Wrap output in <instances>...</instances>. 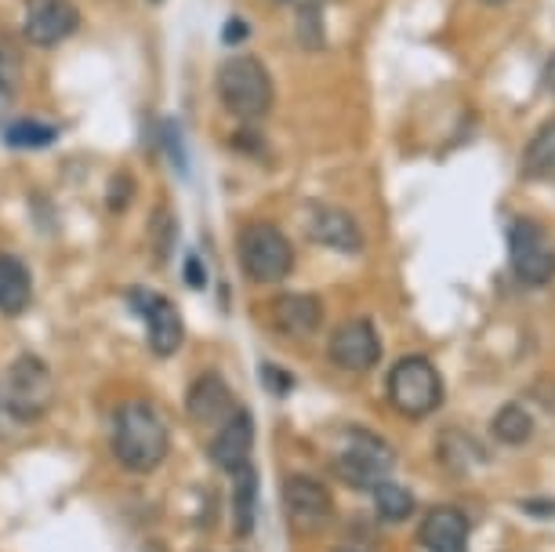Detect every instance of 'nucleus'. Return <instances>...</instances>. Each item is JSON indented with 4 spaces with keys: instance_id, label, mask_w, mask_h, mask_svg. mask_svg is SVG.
<instances>
[{
    "instance_id": "f257e3e1",
    "label": "nucleus",
    "mask_w": 555,
    "mask_h": 552,
    "mask_svg": "<svg viewBox=\"0 0 555 552\" xmlns=\"http://www.w3.org/2000/svg\"><path fill=\"white\" fill-rule=\"evenodd\" d=\"M113 454L131 473H153L167 458V425L150 400L120 403L113 419Z\"/></svg>"
},
{
    "instance_id": "f03ea898",
    "label": "nucleus",
    "mask_w": 555,
    "mask_h": 552,
    "mask_svg": "<svg viewBox=\"0 0 555 552\" xmlns=\"http://www.w3.org/2000/svg\"><path fill=\"white\" fill-rule=\"evenodd\" d=\"M218 99L236 120H261L272 110V77L255 55H233L218 69Z\"/></svg>"
},
{
    "instance_id": "7ed1b4c3",
    "label": "nucleus",
    "mask_w": 555,
    "mask_h": 552,
    "mask_svg": "<svg viewBox=\"0 0 555 552\" xmlns=\"http://www.w3.org/2000/svg\"><path fill=\"white\" fill-rule=\"evenodd\" d=\"M240 266L255 284H280L295 269V247L287 233L272 222H250L240 229Z\"/></svg>"
},
{
    "instance_id": "20e7f679",
    "label": "nucleus",
    "mask_w": 555,
    "mask_h": 552,
    "mask_svg": "<svg viewBox=\"0 0 555 552\" xmlns=\"http://www.w3.org/2000/svg\"><path fill=\"white\" fill-rule=\"evenodd\" d=\"M331 465L338 473V480H345L349 487H363V491H374L378 484L389 480L396 454L378 433L349 429L341 436V447L331 458Z\"/></svg>"
},
{
    "instance_id": "39448f33",
    "label": "nucleus",
    "mask_w": 555,
    "mask_h": 552,
    "mask_svg": "<svg viewBox=\"0 0 555 552\" xmlns=\"http://www.w3.org/2000/svg\"><path fill=\"white\" fill-rule=\"evenodd\" d=\"M389 400L406 419H425L443 403V378L425 357H406L389 374Z\"/></svg>"
},
{
    "instance_id": "423d86ee",
    "label": "nucleus",
    "mask_w": 555,
    "mask_h": 552,
    "mask_svg": "<svg viewBox=\"0 0 555 552\" xmlns=\"http://www.w3.org/2000/svg\"><path fill=\"white\" fill-rule=\"evenodd\" d=\"M508 255H512V269L522 284L530 287H544L555 280V244L548 236V229L533 218H516L508 229Z\"/></svg>"
},
{
    "instance_id": "0eeeda50",
    "label": "nucleus",
    "mask_w": 555,
    "mask_h": 552,
    "mask_svg": "<svg viewBox=\"0 0 555 552\" xmlns=\"http://www.w3.org/2000/svg\"><path fill=\"white\" fill-rule=\"evenodd\" d=\"M4 400L15 419L34 422L51 403V371L44 368V360H37V357L15 360L4 378Z\"/></svg>"
},
{
    "instance_id": "6e6552de",
    "label": "nucleus",
    "mask_w": 555,
    "mask_h": 552,
    "mask_svg": "<svg viewBox=\"0 0 555 552\" xmlns=\"http://www.w3.org/2000/svg\"><path fill=\"white\" fill-rule=\"evenodd\" d=\"M128 301H131V309L145 320L150 349L156 352V357H175V352L182 349V335H185L175 301L156 295V291H145V287H134L128 295Z\"/></svg>"
},
{
    "instance_id": "1a4fd4ad",
    "label": "nucleus",
    "mask_w": 555,
    "mask_h": 552,
    "mask_svg": "<svg viewBox=\"0 0 555 552\" xmlns=\"http://www.w3.org/2000/svg\"><path fill=\"white\" fill-rule=\"evenodd\" d=\"M331 363L341 371H371L382 360V338L371 320H349L331 335Z\"/></svg>"
},
{
    "instance_id": "9d476101",
    "label": "nucleus",
    "mask_w": 555,
    "mask_h": 552,
    "mask_svg": "<svg viewBox=\"0 0 555 552\" xmlns=\"http://www.w3.org/2000/svg\"><path fill=\"white\" fill-rule=\"evenodd\" d=\"M306 233L317 244L334 247V252H345V255L363 252V233H360L356 218L345 211V207L320 204V201L306 204Z\"/></svg>"
},
{
    "instance_id": "9b49d317",
    "label": "nucleus",
    "mask_w": 555,
    "mask_h": 552,
    "mask_svg": "<svg viewBox=\"0 0 555 552\" xmlns=\"http://www.w3.org/2000/svg\"><path fill=\"white\" fill-rule=\"evenodd\" d=\"M80 12L73 0H26V37L29 44L55 48L69 34H77Z\"/></svg>"
},
{
    "instance_id": "f8f14e48",
    "label": "nucleus",
    "mask_w": 555,
    "mask_h": 552,
    "mask_svg": "<svg viewBox=\"0 0 555 552\" xmlns=\"http://www.w3.org/2000/svg\"><path fill=\"white\" fill-rule=\"evenodd\" d=\"M284 505H287L291 524H295L298 530H320L334 513L327 487H323L320 480H312V476H298V473L287 476Z\"/></svg>"
},
{
    "instance_id": "ddd939ff",
    "label": "nucleus",
    "mask_w": 555,
    "mask_h": 552,
    "mask_svg": "<svg viewBox=\"0 0 555 552\" xmlns=\"http://www.w3.org/2000/svg\"><path fill=\"white\" fill-rule=\"evenodd\" d=\"M185 411H190V419L201 425H222L225 419H233L240 408H236V400H233V393H229L222 374L207 371L190 385V393H185Z\"/></svg>"
},
{
    "instance_id": "4468645a",
    "label": "nucleus",
    "mask_w": 555,
    "mask_h": 552,
    "mask_svg": "<svg viewBox=\"0 0 555 552\" xmlns=\"http://www.w3.org/2000/svg\"><path fill=\"white\" fill-rule=\"evenodd\" d=\"M250 444H255V419L247 411H236L233 419L218 425L211 440V462L225 473H240L250 462Z\"/></svg>"
},
{
    "instance_id": "2eb2a0df",
    "label": "nucleus",
    "mask_w": 555,
    "mask_h": 552,
    "mask_svg": "<svg viewBox=\"0 0 555 552\" xmlns=\"http://www.w3.org/2000/svg\"><path fill=\"white\" fill-rule=\"evenodd\" d=\"M417 538L428 552H468V519L454 505H439L422 519Z\"/></svg>"
},
{
    "instance_id": "dca6fc26",
    "label": "nucleus",
    "mask_w": 555,
    "mask_h": 552,
    "mask_svg": "<svg viewBox=\"0 0 555 552\" xmlns=\"http://www.w3.org/2000/svg\"><path fill=\"white\" fill-rule=\"evenodd\" d=\"M272 324L287 338H309L323 324V306L317 295H280L272 301Z\"/></svg>"
},
{
    "instance_id": "f3484780",
    "label": "nucleus",
    "mask_w": 555,
    "mask_h": 552,
    "mask_svg": "<svg viewBox=\"0 0 555 552\" xmlns=\"http://www.w3.org/2000/svg\"><path fill=\"white\" fill-rule=\"evenodd\" d=\"M29 301H34V277L26 262L15 255H0V312L18 317L29 309Z\"/></svg>"
},
{
    "instance_id": "a211bd4d",
    "label": "nucleus",
    "mask_w": 555,
    "mask_h": 552,
    "mask_svg": "<svg viewBox=\"0 0 555 552\" xmlns=\"http://www.w3.org/2000/svg\"><path fill=\"white\" fill-rule=\"evenodd\" d=\"M522 175L527 179H555V120L544 124L522 150Z\"/></svg>"
},
{
    "instance_id": "6ab92c4d",
    "label": "nucleus",
    "mask_w": 555,
    "mask_h": 552,
    "mask_svg": "<svg viewBox=\"0 0 555 552\" xmlns=\"http://www.w3.org/2000/svg\"><path fill=\"white\" fill-rule=\"evenodd\" d=\"M236 491H233V516H236V538H247L255 530V505H258V476L255 468H240Z\"/></svg>"
},
{
    "instance_id": "aec40b11",
    "label": "nucleus",
    "mask_w": 555,
    "mask_h": 552,
    "mask_svg": "<svg viewBox=\"0 0 555 552\" xmlns=\"http://www.w3.org/2000/svg\"><path fill=\"white\" fill-rule=\"evenodd\" d=\"M374 509H378V516L385 519V524H403V519L414 516V495L406 491V487L385 480L374 487Z\"/></svg>"
},
{
    "instance_id": "412c9836",
    "label": "nucleus",
    "mask_w": 555,
    "mask_h": 552,
    "mask_svg": "<svg viewBox=\"0 0 555 552\" xmlns=\"http://www.w3.org/2000/svg\"><path fill=\"white\" fill-rule=\"evenodd\" d=\"M55 139H59V131L40 120H15V124H8V131H4V142L12 145V150H40V145H51Z\"/></svg>"
},
{
    "instance_id": "4be33fe9",
    "label": "nucleus",
    "mask_w": 555,
    "mask_h": 552,
    "mask_svg": "<svg viewBox=\"0 0 555 552\" xmlns=\"http://www.w3.org/2000/svg\"><path fill=\"white\" fill-rule=\"evenodd\" d=\"M530 433H533V422H530V414L519 408V403H508V408L498 411L494 436L501 444H527Z\"/></svg>"
},
{
    "instance_id": "5701e85b",
    "label": "nucleus",
    "mask_w": 555,
    "mask_h": 552,
    "mask_svg": "<svg viewBox=\"0 0 555 552\" xmlns=\"http://www.w3.org/2000/svg\"><path fill=\"white\" fill-rule=\"evenodd\" d=\"M298 37H301V48H323V29H320V12L317 8H301V18H298Z\"/></svg>"
},
{
    "instance_id": "b1692460",
    "label": "nucleus",
    "mask_w": 555,
    "mask_h": 552,
    "mask_svg": "<svg viewBox=\"0 0 555 552\" xmlns=\"http://www.w3.org/2000/svg\"><path fill=\"white\" fill-rule=\"evenodd\" d=\"M185 284L201 291L207 284V273H204V262H201V255H190L185 258Z\"/></svg>"
},
{
    "instance_id": "393cba45",
    "label": "nucleus",
    "mask_w": 555,
    "mask_h": 552,
    "mask_svg": "<svg viewBox=\"0 0 555 552\" xmlns=\"http://www.w3.org/2000/svg\"><path fill=\"white\" fill-rule=\"evenodd\" d=\"M261 378H266L269 389H276V393H287L291 385H295L284 371H272V363H266V368H261Z\"/></svg>"
},
{
    "instance_id": "a878e982",
    "label": "nucleus",
    "mask_w": 555,
    "mask_h": 552,
    "mask_svg": "<svg viewBox=\"0 0 555 552\" xmlns=\"http://www.w3.org/2000/svg\"><path fill=\"white\" fill-rule=\"evenodd\" d=\"M222 37H225V44H240L244 37H250V26L240 23V18H229L225 29H222Z\"/></svg>"
},
{
    "instance_id": "bb28decb",
    "label": "nucleus",
    "mask_w": 555,
    "mask_h": 552,
    "mask_svg": "<svg viewBox=\"0 0 555 552\" xmlns=\"http://www.w3.org/2000/svg\"><path fill=\"white\" fill-rule=\"evenodd\" d=\"M544 85H548V91L555 95V55L548 59V66H544Z\"/></svg>"
},
{
    "instance_id": "cd10ccee",
    "label": "nucleus",
    "mask_w": 555,
    "mask_h": 552,
    "mask_svg": "<svg viewBox=\"0 0 555 552\" xmlns=\"http://www.w3.org/2000/svg\"><path fill=\"white\" fill-rule=\"evenodd\" d=\"M8 102H12V91L0 85V120H4V113H8Z\"/></svg>"
},
{
    "instance_id": "c85d7f7f",
    "label": "nucleus",
    "mask_w": 555,
    "mask_h": 552,
    "mask_svg": "<svg viewBox=\"0 0 555 552\" xmlns=\"http://www.w3.org/2000/svg\"><path fill=\"white\" fill-rule=\"evenodd\" d=\"M487 4H505V0H487Z\"/></svg>"
}]
</instances>
